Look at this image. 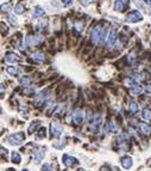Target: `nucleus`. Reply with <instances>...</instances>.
Instances as JSON below:
<instances>
[{
    "mask_svg": "<svg viewBox=\"0 0 151 171\" xmlns=\"http://www.w3.org/2000/svg\"><path fill=\"white\" fill-rule=\"evenodd\" d=\"M116 41H117V31H116V29H112V30L109 31V34H108L107 40H106V46H107V48H112Z\"/></svg>",
    "mask_w": 151,
    "mask_h": 171,
    "instance_id": "nucleus-11",
    "label": "nucleus"
},
{
    "mask_svg": "<svg viewBox=\"0 0 151 171\" xmlns=\"http://www.w3.org/2000/svg\"><path fill=\"white\" fill-rule=\"evenodd\" d=\"M95 0H80V2L83 5V6H87V5H89L90 2H94Z\"/></svg>",
    "mask_w": 151,
    "mask_h": 171,
    "instance_id": "nucleus-31",
    "label": "nucleus"
},
{
    "mask_svg": "<svg viewBox=\"0 0 151 171\" xmlns=\"http://www.w3.org/2000/svg\"><path fill=\"white\" fill-rule=\"evenodd\" d=\"M44 156H45V152H44V151H38V152L35 153V156H33V161H35L36 164H39L41 161H43Z\"/></svg>",
    "mask_w": 151,
    "mask_h": 171,
    "instance_id": "nucleus-15",
    "label": "nucleus"
},
{
    "mask_svg": "<svg viewBox=\"0 0 151 171\" xmlns=\"http://www.w3.org/2000/svg\"><path fill=\"white\" fill-rule=\"evenodd\" d=\"M143 91H144V87L140 86L139 84H134V85L131 87V92H132L133 95H140Z\"/></svg>",
    "mask_w": 151,
    "mask_h": 171,
    "instance_id": "nucleus-18",
    "label": "nucleus"
},
{
    "mask_svg": "<svg viewBox=\"0 0 151 171\" xmlns=\"http://www.w3.org/2000/svg\"><path fill=\"white\" fill-rule=\"evenodd\" d=\"M121 166L124 169H131L132 168V158L131 157H124L121 159Z\"/></svg>",
    "mask_w": 151,
    "mask_h": 171,
    "instance_id": "nucleus-14",
    "label": "nucleus"
},
{
    "mask_svg": "<svg viewBox=\"0 0 151 171\" xmlns=\"http://www.w3.org/2000/svg\"><path fill=\"white\" fill-rule=\"evenodd\" d=\"M44 13H45V11H44L43 7H42V6H37V7L35 9V11H33L32 17L33 18H38V17H42Z\"/></svg>",
    "mask_w": 151,
    "mask_h": 171,
    "instance_id": "nucleus-19",
    "label": "nucleus"
},
{
    "mask_svg": "<svg viewBox=\"0 0 151 171\" xmlns=\"http://www.w3.org/2000/svg\"><path fill=\"white\" fill-rule=\"evenodd\" d=\"M11 159L14 164H20V161H22V157L19 156V153H18V152H12Z\"/></svg>",
    "mask_w": 151,
    "mask_h": 171,
    "instance_id": "nucleus-22",
    "label": "nucleus"
},
{
    "mask_svg": "<svg viewBox=\"0 0 151 171\" xmlns=\"http://www.w3.org/2000/svg\"><path fill=\"white\" fill-rule=\"evenodd\" d=\"M100 171H111V169H109V168H107V166H104V168H102V169H101Z\"/></svg>",
    "mask_w": 151,
    "mask_h": 171,
    "instance_id": "nucleus-36",
    "label": "nucleus"
},
{
    "mask_svg": "<svg viewBox=\"0 0 151 171\" xmlns=\"http://www.w3.org/2000/svg\"><path fill=\"white\" fill-rule=\"evenodd\" d=\"M129 142H130V137L129 134L123 133L118 137V145L121 150H127L129 149Z\"/></svg>",
    "mask_w": 151,
    "mask_h": 171,
    "instance_id": "nucleus-6",
    "label": "nucleus"
},
{
    "mask_svg": "<svg viewBox=\"0 0 151 171\" xmlns=\"http://www.w3.org/2000/svg\"><path fill=\"white\" fill-rule=\"evenodd\" d=\"M14 12L18 13V14L23 13V12H24V6H23L22 4H17V5L14 6Z\"/></svg>",
    "mask_w": 151,
    "mask_h": 171,
    "instance_id": "nucleus-28",
    "label": "nucleus"
},
{
    "mask_svg": "<svg viewBox=\"0 0 151 171\" xmlns=\"http://www.w3.org/2000/svg\"><path fill=\"white\" fill-rule=\"evenodd\" d=\"M79 171H86V170H83V169H80Z\"/></svg>",
    "mask_w": 151,
    "mask_h": 171,
    "instance_id": "nucleus-38",
    "label": "nucleus"
},
{
    "mask_svg": "<svg viewBox=\"0 0 151 171\" xmlns=\"http://www.w3.org/2000/svg\"><path fill=\"white\" fill-rule=\"evenodd\" d=\"M101 121H102L101 115L95 114L92 117V120H89V128H90V130L94 132V133H97L98 130L100 129V127H101Z\"/></svg>",
    "mask_w": 151,
    "mask_h": 171,
    "instance_id": "nucleus-2",
    "label": "nucleus"
},
{
    "mask_svg": "<svg viewBox=\"0 0 151 171\" xmlns=\"http://www.w3.org/2000/svg\"><path fill=\"white\" fill-rule=\"evenodd\" d=\"M23 171H29V170H28V169H24V170H23Z\"/></svg>",
    "mask_w": 151,
    "mask_h": 171,
    "instance_id": "nucleus-39",
    "label": "nucleus"
},
{
    "mask_svg": "<svg viewBox=\"0 0 151 171\" xmlns=\"http://www.w3.org/2000/svg\"><path fill=\"white\" fill-rule=\"evenodd\" d=\"M50 133H51V137L60 138L62 135V133H63V128H62V126L58 122H51V125H50Z\"/></svg>",
    "mask_w": 151,
    "mask_h": 171,
    "instance_id": "nucleus-4",
    "label": "nucleus"
},
{
    "mask_svg": "<svg viewBox=\"0 0 151 171\" xmlns=\"http://www.w3.org/2000/svg\"><path fill=\"white\" fill-rule=\"evenodd\" d=\"M43 41V38L42 37H36V36H28L26 38H25V44L22 46V48L20 49H24L23 47H32V46H37V44H39V43Z\"/></svg>",
    "mask_w": 151,
    "mask_h": 171,
    "instance_id": "nucleus-8",
    "label": "nucleus"
},
{
    "mask_svg": "<svg viewBox=\"0 0 151 171\" xmlns=\"http://www.w3.org/2000/svg\"><path fill=\"white\" fill-rule=\"evenodd\" d=\"M90 37H92V41L95 43V44L102 43L105 41V38H106V30H105L102 26L98 25V26H95V28L92 30Z\"/></svg>",
    "mask_w": 151,
    "mask_h": 171,
    "instance_id": "nucleus-1",
    "label": "nucleus"
},
{
    "mask_svg": "<svg viewBox=\"0 0 151 171\" xmlns=\"http://www.w3.org/2000/svg\"><path fill=\"white\" fill-rule=\"evenodd\" d=\"M65 111H67V107H65L64 104H63V105L61 104V105L57 107V110L55 111V115H56V116H63L65 114Z\"/></svg>",
    "mask_w": 151,
    "mask_h": 171,
    "instance_id": "nucleus-20",
    "label": "nucleus"
},
{
    "mask_svg": "<svg viewBox=\"0 0 151 171\" xmlns=\"http://www.w3.org/2000/svg\"><path fill=\"white\" fill-rule=\"evenodd\" d=\"M49 98V91L48 90H44V91H41L39 93H37V96L35 97V103L39 107V105H43L44 103L46 102V99Z\"/></svg>",
    "mask_w": 151,
    "mask_h": 171,
    "instance_id": "nucleus-5",
    "label": "nucleus"
},
{
    "mask_svg": "<svg viewBox=\"0 0 151 171\" xmlns=\"http://www.w3.org/2000/svg\"><path fill=\"white\" fill-rule=\"evenodd\" d=\"M20 113H24V114H25V115H26V114H28V108H26V105H25V104H20Z\"/></svg>",
    "mask_w": 151,
    "mask_h": 171,
    "instance_id": "nucleus-32",
    "label": "nucleus"
},
{
    "mask_svg": "<svg viewBox=\"0 0 151 171\" xmlns=\"http://www.w3.org/2000/svg\"><path fill=\"white\" fill-rule=\"evenodd\" d=\"M150 10H151V7H150Z\"/></svg>",
    "mask_w": 151,
    "mask_h": 171,
    "instance_id": "nucleus-40",
    "label": "nucleus"
},
{
    "mask_svg": "<svg viewBox=\"0 0 151 171\" xmlns=\"http://www.w3.org/2000/svg\"><path fill=\"white\" fill-rule=\"evenodd\" d=\"M107 130H108V132H111V133H118V132H119L118 126L116 125V122H114L113 120H111V121H108Z\"/></svg>",
    "mask_w": 151,
    "mask_h": 171,
    "instance_id": "nucleus-16",
    "label": "nucleus"
},
{
    "mask_svg": "<svg viewBox=\"0 0 151 171\" xmlns=\"http://www.w3.org/2000/svg\"><path fill=\"white\" fill-rule=\"evenodd\" d=\"M24 139H25L24 133H16V134H11L9 137V142L13 146H19V145H22Z\"/></svg>",
    "mask_w": 151,
    "mask_h": 171,
    "instance_id": "nucleus-3",
    "label": "nucleus"
},
{
    "mask_svg": "<svg viewBox=\"0 0 151 171\" xmlns=\"http://www.w3.org/2000/svg\"><path fill=\"white\" fill-rule=\"evenodd\" d=\"M7 18H9V22L11 23V24H12V25H13V26L18 24V22H17V19H16V17H14L13 14H9V17H7Z\"/></svg>",
    "mask_w": 151,
    "mask_h": 171,
    "instance_id": "nucleus-29",
    "label": "nucleus"
},
{
    "mask_svg": "<svg viewBox=\"0 0 151 171\" xmlns=\"http://www.w3.org/2000/svg\"><path fill=\"white\" fill-rule=\"evenodd\" d=\"M142 19H143V16L138 10L131 11L126 16V21L129 23H137V22H140Z\"/></svg>",
    "mask_w": 151,
    "mask_h": 171,
    "instance_id": "nucleus-7",
    "label": "nucleus"
},
{
    "mask_svg": "<svg viewBox=\"0 0 151 171\" xmlns=\"http://www.w3.org/2000/svg\"><path fill=\"white\" fill-rule=\"evenodd\" d=\"M144 1H145L146 4H151V0H144Z\"/></svg>",
    "mask_w": 151,
    "mask_h": 171,
    "instance_id": "nucleus-37",
    "label": "nucleus"
},
{
    "mask_svg": "<svg viewBox=\"0 0 151 171\" xmlns=\"http://www.w3.org/2000/svg\"><path fill=\"white\" fill-rule=\"evenodd\" d=\"M130 1L129 0H116L114 1V10L119 12H124L129 7Z\"/></svg>",
    "mask_w": 151,
    "mask_h": 171,
    "instance_id": "nucleus-9",
    "label": "nucleus"
},
{
    "mask_svg": "<svg viewBox=\"0 0 151 171\" xmlns=\"http://www.w3.org/2000/svg\"><path fill=\"white\" fill-rule=\"evenodd\" d=\"M140 130L144 133V134H150L151 132V127L150 125H148V123H140Z\"/></svg>",
    "mask_w": 151,
    "mask_h": 171,
    "instance_id": "nucleus-24",
    "label": "nucleus"
},
{
    "mask_svg": "<svg viewBox=\"0 0 151 171\" xmlns=\"http://www.w3.org/2000/svg\"><path fill=\"white\" fill-rule=\"evenodd\" d=\"M129 110L131 114L134 115V114H137V113L139 111V105H138L136 102L132 101V102H130V104H129Z\"/></svg>",
    "mask_w": 151,
    "mask_h": 171,
    "instance_id": "nucleus-17",
    "label": "nucleus"
},
{
    "mask_svg": "<svg viewBox=\"0 0 151 171\" xmlns=\"http://www.w3.org/2000/svg\"><path fill=\"white\" fill-rule=\"evenodd\" d=\"M19 83L24 86H29L31 83H32V79L29 78V77H22V78L19 79Z\"/></svg>",
    "mask_w": 151,
    "mask_h": 171,
    "instance_id": "nucleus-25",
    "label": "nucleus"
},
{
    "mask_svg": "<svg viewBox=\"0 0 151 171\" xmlns=\"http://www.w3.org/2000/svg\"><path fill=\"white\" fill-rule=\"evenodd\" d=\"M75 26H76V29H77L79 31H82V24H80V23H77V24H76Z\"/></svg>",
    "mask_w": 151,
    "mask_h": 171,
    "instance_id": "nucleus-34",
    "label": "nucleus"
},
{
    "mask_svg": "<svg viewBox=\"0 0 151 171\" xmlns=\"http://www.w3.org/2000/svg\"><path fill=\"white\" fill-rule=\"evenodd\" d=\"M5 60H6L7 62L14 64V62H19V61H20V58L14 53H6V55H5Z\"/></svg>",
    "mask_w": 151,
    "mask_h": 171,
    "instance_id": "nucleus-13",
    "label": "nucleus"
},
{
    "mask_svg": "<svg viewBox=\"0 0 151 171\" xmlns=\"http://www.w3.org/2000/svg\"><path fill=\"white\" fill-rule=\"evenodd\" d=\"M145 91H146L148 93H150V95H151V85L146 86V87H145Z\"/></svg>",
    "mask_w": 151,
    "mask_h": 171,
    "instance_id": "nucleus-35",
    "label": "nucleus"
},
{
    "mask_svg": "<svg viewBox=\"0 0 151 171\" xmlns=\"http://www.w3.org/2000/svg\"><path fill=\"white\" fill-rule=\"evenodd\" d=\"M143 118L145 121H151V111L148 108H144L143 109Z\"/></svg>",
    "mask_w": 151,
    "mask_h": 171,
    "instance_id": "nucleus-27",
    "label": "nucleus"
},
{
    "mask_svg": "<svg viewBox=\"0 0 151 171\" xmlns=\"http://www.w3.org/2000/svg\"><path fill=\"white\" fill-rule=\"evenodd\" d=\"M39 126H41V121H39V120H37V121H33L32 123H31V126H30V127H29V129H28V130H29V133H32L33 130H36V129L38 128Z\"/></svg>",
    "mask_w": 151,
    "mask_h": 171,
    "instance_id": "nucleus-26",
    "label": "nucleus"
},
{
    "mask_svg": "<svg viewBox=\"0 0 151 171\" xmlns=\"http://www.w3.org/2000/svg\"><path fill=\"white\" fill-rule=\"evenodd\" d=\"M37 138H38V139H43V138H45V128H41V130L38 132Z\"/></svg>",
    "mask_w": 151,
    "mask_h": 171,
    "instance_id": "nucleus-30",
    "label": "nucleus"
},
{
    "mask_svg": "<svg viewBox=\"0 0 151 171\" xmlns=\"http://www.w3.org/2000/svg\"><path fill=\"white\" fill-rule=\"evenodd\" d=\"M32 59L36 61H44L45 60V55L42 52H37V53L32 54Z\"/></svg>",
    "mask_w": 151,
    "mask_h": 171,
    "instance_id": "nucleus-21",
    "label": "nucleus"
},
{
    "mask_svg": "<svg viewBox=\"0 0 151 171\" xmlns=\"http://www.w3.org/2000/svg\"><path fill=\"white\" fill-rule=\"evenodd\" d=\"M62 161H63V164H64L65 166H70V168L76 166V165L79 164V161L76 159L75 157H72V156H69V154H64V156L62 157Z\"/></svg>",
    "mask_w": 151,
    "mask_h": 171,
    "instance_id": "nucleus-10",
    "label": "nucleus"
},
{
    "mask_svg": "<svg viewBox=\"0 0 151 171\" xmlns=\"http://www.w3.org/2000/svg\"><path fill=\"white\" fill-rule=\"evenodd\" d=\"M62 2L64 4L65 6H69V5H72V4H73V0H62Z\"/></svg>",
    "mask_w": 151,
    "mask_h": 171,
    "instance_id": "nucleus-33",
    "label": "nucleus"
},
{
    "mask_svg": "<svg viewBox=\"0 0 151 171\" xmlns=\"http://www.w3.org/2000/svg\"><path fill=\"white\" fill-rule=\"evenodd\" d=\"M6 71H7V73H9V74H11L12 77H16V75H18V73H19L18 67H13V66L7 67V68H6Z\"/></svg>",
    "mask_w": 151,
    "mask_h": 171,
    "instance_id": "nucleus-23",
    "label": "nucleus"
},
{
    "mask_svg": "<svg viewBox=\"0 0 151 171\" xmlns=\"http://www.w3.org/2000/svg\"><path fill=\"white\" fill-rule=\"evenodd\" d=\"M72 121H73V123H75V125H80V123L83 121V113H82L81 110H75V111L73 113Z\"/></svg>",
    "mask_w": 151,
    "mask_h": 171,
    "instance_id": "nucleus-12",
    "label": "nucleus"
}]
</instances>
